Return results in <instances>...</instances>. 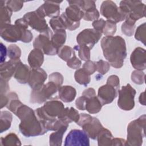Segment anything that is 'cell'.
<instances>
[{"label": "cell", "mask_w": 146, "mask_h": 146, "mask_svg": "<svg viewBox=\"0 0 146 146\" xmlns=\"http://www.w3.org/2000/svg\"><path fill=\"white\" fill-rule=\"evenodd\" d=\"M101 47L104 58L110 66L120 68L127 56L125 40L120 36H106L101 40Z\"/></svg>", "instance_id": "obj_1"}, {"label": "cell", "mask_w": 146, "mask_h": 146, "mask_svg": "<svg viewBox=\"0 0 146 146\" xmlns=\"http://www.w3.org/2000/svg\"><path fill=\"white\" fill-rule=\"evenodd\" d=\"M15 115L21 120L19 129L21 133L27 137L43 135L47 131L36 116L35 111L25 104L21 105Z\"/></svg>", "instance_id": "obj_2"}, {"label": "cell", "mask_w": 146, "mask_h": 146, "mask_svg": "<svg viewBox=\"0 0 146 146\" xmlns=\"http://www.w3.org/2000/svg\"><path fill=\"white\" fill-rule=\"evenodd\" d=\"M145 115H143L129 123L127 127L126 145L140 146L142 145L143 139L145 136Z\"/></svg>", "instance_id": "obj_3"}, {"label": "cell", "mask_w": 146, "mask_h": 146, "mask_svg": "<svg viewBox=\"0 0 146 146\" xmlns=\"http://www.w3.org/2000/svg\"><path fill=\"white\" fill-rule=\"evenodd\" d=\"M119 7L127 15L126 18L135 22L145 15V5L140 1H121Z\"/></svg>", "instance_id": "obj_4"}, {"label": "cell", "mask_w": 146, "mask_h": 146, "mask_svg": "<svg viewBox=\"0 0 146 146\" xmlns=\"http://www.w3.org/2000/svg\"><path fill=\"white\" fill-rule=\"evenodd\" d=\"M76 124L82 127L83 130L88 136L92 140H95L99 132L103 128L99 120L89 114L82 113Z\"/></svg>", "instance_id": "obj_5"}, {"label": "cell", "mask_w": 146, "mask_h": 146, "mask_svg": "<svg viewBox=\"0 0 146 146\" xmlns=\"http://www.w3.org/2000/svg\"><path fill=\"white\" fill-rule=\"evenodd\" d=\"M23 18L33 29L36 30L42 34L46 35L50 38L53 35L51 30L47 24L44 17L36 10L26 13Z\"/></svg>", "instance_id": "obj_6"}, {"label": "cell", "mask_w": 146, "mask_h": 146, "mask_svg": "<svg viewBox=\"0 0 146 146\" xmlns=\"http://www.w3.org/2000/svg\"><path fill=\"white\" fill-rule=\"evenodd\" d=\"M59 87L51 82L43 84L38 89L32 90L30 94V102L31 103L41 104L47 100L58 91Z\"/></svg>", "instance_id": "obj_7"}, {"label": "cell", "mask_w": 146, "mask_h": 146, "mask_svg": "<svg viewBox=\"0 0 146 146\" xmlns=\"http://www.w3.org/2000/svg\"><path fill=\"white\" fill-rule=\"evenodd\" d=\"M100 14L108 21L116 24L123 21L126 18V15L112 1H103L100 6Z\"/></svg>", "instance_id": "obj_8"}, {"label": "cell", "mask_w": 146, "mask_h": 146, "mask_svg": "<svg viewBox=\"0 0 146 146\" xmlns=\"http://www.w3.org/2000/svg\"><path fill=\"white\" fill-rule=\"evenodd\" d=\"M119 98L117 100L118 107L124 111H130L135 106L134 98L136 95V90L131 86L127 84L121 87V90L118 91Z\"/></svg>", "instance_id": "obj_9"}, {"label": "cell", "mask_w": 146, "mask_h": 146, "mask_svg": "<svg viewBox=\"0 0 146 146\" xmlns=\"http://www.w3.org/2000/svg\"><path fill=\"white\" fill-rule=\"evenodd\" d=\"M102 33L94 29H86L79 33L76 36V42L79 46H84L90 50L98 42Z\"/></svg>", "instance_id": "obj_10"}, {"label": "cell", "mask_w": 146, "mask_h": 146, "mask_svg": "<svg viewBox=\"0 0 146 146\" xmlns=\"http://www.w3.org/2000/svg\"><path fill=\"white\" fill-rule=\"evenodd\" d=\"M26 29H22L15 24H7L1 27V36L3 39L8 42L21 41L23 32Z\"/></svg>", "instance_id": "obj_11"}, {"label": "cell", "mask_w": 146, "mask_h": 146, "mask_svg": "<svg viewBox=\"0 0 146 146\" xmlns=\"http://www.w3.org/2000/svg\"><path fill=\"white\" fill-rule=\"evenodd\" d=\"M65 146L70 145H90L89 137L83 130L72 129L67 135L65 140Z\"/></svg>", "instance_id": "obj_12"}, {"label": "cell", "mask_w": 146, "mask_h": 146, "mask_svg": "<svg viewBox=\"0 0 146 146\" xmlns=\"http://www.w3.org/2000/svg\"><path fill=\"white\" fill-rule=\"evenodd\" d=\"M33 46L34 48L41 50L47 55H55L58 52V50L54 46L50 38L42 34L35 38Z\"/></svg>", "instance_id": "obj_13"}, {"label": "cell", "mask_w": 146, "mask_h": 146, "mask_svg": "<svg viewBox=\"0 0 146 146\" xmlns=\"http://www.w3.org/2000/svg\"><path fill=\"white\" fill-rule=\"evenodd\" d=\"M117 90L112 86L106 83L98 89V98L102 106L110 104L116 98Z\"/></svg>", "instance_id": "obj_14"}, {"label": "cell", "mask_w": 146, "mask_h": 146, "mask_svg": "<svg viewBox=\"0 0 146 146\" xmlns=\"http://www.w3.org/2000/svg\"><path fill=\"white\" fill-rule=\"evenodd\" d=\"M46 72L42 68H31L30 70L28 83L32 90L38 89L42 87L47 79Z\"/></svg>", "instance_id": "obj_15"}, {"label": "cell", "mask_w": 146, "mask_h": 146, "mask_svg": "<svg viewBox=\"0 0 146 146\" xmlns=\"http://www.w3.org/2000/svg\"><path fill=\"white\" fill-rule=\"evenodd\" d=\"M130 61L132 67L137 70H144L146 68L145 50L142 47L136 48L131 53Z\"/></svg>", "instance_id": "obj_16"}, {"label": "cell", "mask_w": 146, "mask_h": 146, "mask_svg": "<svg viewBox=\"0 0 146 146\" xmlns=\"http://www.w3.org/2000/svg\"><path fill=\"white\" fill-rule=\"evenodd\" d=\"M62 1H44V3L36 10L44 18L45 17L51 18L58 17L60 13L59 4Z\"/></svg>", "instance_id": "obj_17"}, {"label": "cell", "mask_w": 146, "mask_h": 146, "mask_svg": "<svg viewBox=\"0 0 146 146\" xmlns=\"http://www.w3.org/2000/svg\"><path fill=\"white\" fill-rule=\"evenodd\" d=\"M21 61L20 59H10L2 63L0 66V77L6 81H9L14 76L17 64Z\"/></svg>", "instance_id": "obj_18"}, {"label": "cell", "mask_w": 146, "mask_h": 146, "mask_svg": "<svg viewBox=\"0 0 146 146\" xmlns=\"http://www.w3.org/2000/svg\"><path fill=\"white\" fill-rule=\"evenodd\" d=\"M67 20L72 24L79 25L83 18L84 13L76 5H70L64 12Z\"/></svg>", "instance_id": "obj_19"}, {"label": "cell", "mask_w": 146, "mask_h": 146, "mask_svg": "<svg viewBox=\"0 0 146 146\" xmlns=\"http://www.w3.org/2000/svg\"><path fill=\"white\" fill-rule=\"evenodd\" d=\"M30 70L29 67L20 61L16 66L14 78L21 84L28 83L30 76Z\"/></svg>", "instance_id": "obj_20"}, {"label": "cell", "mask_w": 146, "mask_h": 146, "mask_svg": "<svg viewBox=\"0 0 146 146\" xmlns=\"http://www.w3.org/2000/svg\"><path fill=\"white\" fill-rule=\"evenodd\" d=\"M41 50L34 48L29 54L27 60L31 68H40L44 62V55Z\"/></svg>", "instance_id": "obj_21"}, {"label": "cell", "mask_w": 146, "mask_h": 146, "mask_svg": "<svg viewBox=\"0 0 146 146\" xmlns=\"http://www.w3.org/2000/svg\"><path fill=\"white\" fill-rule=\"evenodd\" d=\"M58 91L59 99L65 103L73 101L76 95L75 88L71 86H60Z\"/></svg>", "instance_id": "obj_22"}, {"label": "cell", "mask_w": 146, "mask_h": 146, "mask_svg": "<svg viewBox=\"0 0 146 146\" xmlns=\"http://www.w3.org/2000/svg\"><path fill=\"white\" fill-rule=\"evenodd\" d=\"M86 98L85 108L88 113L94 114L100 111L103 106L98 96H94L89 98L86 97Z\"/></svg>", "instance_id": "obj_23"}, {"label": "cell", "mask_w": 146, "mask_h": 146, "mask_svg": "<svg viewBox=\"0 0 146 146\" xmlns=\"http://www.w3.org/2000/svg\"><path fill=\"white\" fill-rule=\"evenodd\" d=\"M68 125L61 127L55 132L52 133L49 137V144L51 146H60L62 144L63 135L66 131Z\"/></svg>", "instance_id": "obj_24"}, {"label": "cell", "mask_w": 146, "mask_h": 146, "mask_svg": "<svg viewBox=\"0 0 146 146\" xmlns=\"http://www.w3.org/2000/svg\"><path fill=\"white\" fill-rule=\"evenodd\" d=\"M80 117V115L78 111L73 107L64 108L63 113L58 119H63L67 123H70L72 121L78 122Z\"/></svg>", "instance_id": "obj_25"}, {"label": "cell", "mask_w": 146, "mask_h": 146, "mask_svg": "<svg viewBox=\"0 0 146 146\" xmlns=\"http://www.w3.org/2000/svg\"><path fill=\"white\" fill-rule=\"evenodd\" d=\"M113 138L111 131L103 127L97 136L98 144L99 146L111 145V141Z\"/></svg>", "instance_id": "obj_26"}, {"label": "cell", "mask_w": 146, "mask_h": 146, "mask_svg": "<svg viewBox=\"0 0 146 146\" xmlns=\"http://www.w3.org/2000/svg\"><path fill=\"white\" fill-rule=\"evenodd\" d=\"M5 2V1H0L1 27H2L7 24H10L11 23V17L12 15L13 11L6 5H4Z\"/></svg>", "instance_id": "obj_27"}, {"label": "cell", "mask_w": 146, "mask_h": 146, "mask_svg": "<svg viewBox=\"0 0 146 146\" xmlns=\"http://www.w3.org/2000/svg\"><path fill=\"white\" fill-rule=\"evenodd\" d=\"M8 102L6 105V107L10 111L15 114L18 108L23 104V103L19 100L18 95L15 92H10L7 94Z\"/></svg>", "instance_id": "obj_28"}, {"label": "cell", "mask_w": 146, "mask_h": 146, "mask_svg": "<svg viewBox=\"0 0 146 146\" xmlns=\"http://www.w3.org/2000/svg\"><path fill=\"white\" fill-rule=\"evenodd\" d=\"M13 120L12 114L7 111H2L0 116V132L2 133L10 128Z\"/></svg>", "instance_id": "obj_29"}, {"label": "cell", "mask_w": 146, "mask_h": 146, "mask_svg": "<svg viewBox=\"0 0 146 146\" xmlns=\"http://www.w3.org/2000/svg\"><path fill=\"white\" fill-rule=\"evenodd\" d=\"M51 40L54 46L59 50L66 42V33L64 30L55 31V33L51 37Z\"/></svg>", "instance_id": "obj_30"}, {"label": "cell", "mask_w": 146, "mask_h": 146, "mask_svg": "<svg viewBox=\"0 0 146 146\" xmlns=\"http://www.w3.org/2000/svg\"><path fill=\"white\" fill-rule=\"evenodd\" d=\"M74 78L76 82L79 84L87 86L90 81V75L88 74L83 68L78 69L74 74Z\"/></svg>", "instance_id": "obj_31"}, {"label": "cell", "mask_w": 146, "mask_h": 146, "mask_svg": "<svg viewBox=\"0 0 146 146\" xmlns=\"http://www.w3.org/2000/svg\"><path fill=\"white\" fill-rule=\"evenodd\" d=\"M1 144L2 146H20L21 142L17 135L14 133H10L5 137L1 138Z\"/></svg>", "instance_id": "obj_32"}, {"label": "cell", "mask_w": 146, "mask_h": 146, "mask_svg": "<svg viewBox=\"0 0 146 146\" xmlns=\"http://www.w3.org/2000/svg\"><path fill=\"white\" fill-rule=\"evenodd\" d=\"M135 28V22L132 21L128 18H125V22L121 25V30L123 34L128 36H131L134 33Z\"/></svg>", "instance_id": "obj_33"}, {"label": "cell", "mask_w": 146, "mask_h": 146, "mask_svg": "<svg viewBox=\"0 0 146 146\" xmlns=\"http://www.w3.org/2000/svg\"><path fill=\"white\" fill-rule=\"evenodd\" d=\"M75 54V51L72 48L68 46H63L59 48L57 54L63 60L67 62Z\"/></svg>", "instance_id": "obj_34"}, {"label": "cell", "mask_w": 146, "mask_h": 146, "mask_svg": "<svg viewBox=\"0 0 146 146\" xmlns=\"http://www.w3.org/2000/svg\"><path fill=\"white\" fill-rule=\"evenodd\" d=\"M49 23L51 29L54 32L62 30H66V29H67L64 21L60 15L52 18L50 20Z\"/></svg>", "instance_id": "obj_35"}, {"label": "cell", "mask_w": 146, "mask_h": 146, "mask_svg": "<svg viewBox=\"0 0 146 146\" xmlns=\"http://www.w3.org/2000/svg\"><path fill=\"white\" fill-rule=\"evenodd\" d=\"M84 15L83 19L87 21H92L98 19L100 16L99 12L96 9V7H92L83 11Z\"/></svg>", "instance_id": "obj_36"}, {"label": "cell", "mask_w": 146, "mask_h": 146, "mask_svg": "<svg viewBox=\"0 0 146 146\" xmlns=\"http://www.w3.org/2000/svg\"><path fill=\"white\" fill-rule=\"evenodd\" d=\"M74 49L78 51V55L82 60L87 61L90 59V49L84 46L76 45L74 47Z\"/></svg>", "instance_id": "obj_37"}, {"label": "cell", "mask_w": 146, "mask_h": 146, "mask_svg": "<svg viewBox=\"0 0 146 146\" xmlns=\"http://www.w3.org/2000/svg\"><path fill=\"white\" fill-rule=\"evenodd\" d=\"M7 55L10 59H19L21 55V50L16 44H10L7 48Z\"/></svg>", "instance_id": "obj_38"}, {"label": "cell", "mask_w": 146, "mask_h": 146, "mask_svg": "<svg viewBox=\"0 0 146 146\" xmlns=\"http://www.w3.org/2000/svg\"><path fill=\"white\" fill-rule=\"evenodd\" d=\"M145 31L146 23H143L137 27L135 34V39L141 42L144 45L145 44Z\"/></svg>", "instance_id": "obj_39"}, {"label": "cell", "mask_w": 146, "mask_h": 146, "mask_svg": "<svg viewBox=\"0 0 146 146\" xmlns=\"http://www.w3.org/2000/svg\"><path fill=\"white\" fill-rule=\"evenodd\" d=\"M116 31V23L110 21H106L104 27L103 29L102 33L106 36H113Z\"/></svg>", "instance_id": "obj_40"}, {"label": "cell", "mask_w": 146, "mask_h": 146, "mask_svg": "<svg viewBox=\"0 0 146 146\" xmlns=\"http://www.w3.org/2000/svg\"><path fill=\"white\" fill-rule=\"evenodd\" d=\"M145 74L141 70H135L131 74L132 81L137 84H142L145 82Z\"/></svg>", "instance_id": "obj_41"}, {"label": "cell", "mask_w": 146, "mask_h": 146, "mask_svg": "<svg viewBox=\"0 0 146 146\" xmlns=\"http://www.w3.org/2000/svg\"><path fill=\"white\" fill-rule=\"evenodd\" d=\"M96 71L102 75L106 74L110 69V63L103 60H99L95 62Z\"/></svg>", "instance_id": "obj_42"}, {"label": "cell", "mask_w": 146, "mask_h": 146, "mask_svg": "<svg viewBox=\"0 0 146 146\" xmlns=\"http://www.w3.org/2000/svg\"><path fill=\"white\" fill-rule=\"evenodd\" d=\"M23 1H8L6 2V6L13 12L19 11L23 6Z\"/></svg>", "instance_id": "obj_43"}, {"label": "cell", "mask_w": 146, "mask_h": 146, "mask_svg": "<svg viewBox=\"0 0 146 146\" xmlns=\"http://www.w3.org/2000/svg\"><path fill=\"white\" fill-rule=\"evenodd\" d=\"M49 82L54 83L59 88L63 84V76L60 72H53L49 75Z\"/></svg>", "instance_id": "obj_44"}, {"label": "cell", "mask_w": 146, "mask_h": 146, "mask_svg": "<svg viewBox=\"0 0 146 146\" xmlns=\"http://www.w3.org/2000/svg\"><path fill=\"white\" fill-rule=\"evenodd\" d=\"M83 68L90 75L93 74L96 71V64L95 62L90 60L86 61L83 65Z\"/></svg>", "instance_id": "obj_45"}, {"label": "cell", "mask_w": 146, "mask_h": 146, "mask_svg": "<svg viewBox=\"0 0 146 146\" xmlns=\"http://www.w3.org/2000/svg\"><path fill=\"white\" fill-rule=\"evenodd\" d=\"M82 64V62L76 56L75 54L67 62V65L72 69L79 68Z\"/></svg>", "instance_id": "obj_46"}, {"label": "cell", "mask_w": 146, "mask_h": 146, "mask_svg": "<svg viewBox=\"0 0 146 146\" xmlns=\"http://www.w3.org/2000/svg\"><path fill=\"white\" fill-rule=\"evenodd\" d=\"M107 83L113 86L117 91L119 90L120 80L117 75H112L110 76L107 80Z\"/></svg>", "instance_id": "obj_47"}, {"label": "cell", "mask_w": 146, "mask_h": 146, "mask_svg": "<svg viewBox=\"0 0 146 146\" xmlns=\"http://www.w3.org/2000/svg\"><path fill=\"white\" fill-rule=\"evenodd\" d=\"M105 23H106V21L101 18V19H97L93 21L92 26L94 27V29L102 33V31L104 27Z\"/></svg>", "instance_id": "obj_48"}, {"label": "cell", "mask_w": 146, "mask_h": 146, "mask_svg": "<svg viewBox=\"0 0 146 146\" xmlns=\"http://www.w3.org/2000/svg\"><path fill=\"white\" fill-rule=\"evenodd\" d=\"M86 98L84 96H81L79 97L75 101V106L78 110L84 111L86 110Z\"/></svg>", "instance_id": "obj_49"}, {"label": "cell", "mask_w": 146, "mask_h": 146, "mask_svg": "<svg viewBox=\"0 0 146 146\" xmlns=\"http://www.w3.org/2000/svg\"><path fill=\"white\" fill-rule=\"evenodd\" d=\"M33 34L30 30H25L23 32L21 42L24 43H29L32 40Z\"/></svg>", "instance_id": "obj_50"}, {"label": "cell", "mask_w": 146, "mask_h": 146, "mask_svg": "<svg viewBox=\"0 0 146 146\" xmlns=\"http://www.w3.org/2000/svg\"><path fill=\"white\" fill-rule=\"evenodd\" d=\"M1 82V92L0 94L6 95V93L9 91V85L7 81H6L2 79H0Z\"/></svg>", "instance_id": "obj_51"}, {"label": "cell", "mask_w": 146, "mask_h": 146, "mask_svg": "<svg viewBox=\"0 0 146 146\" xmlns=\"http://www.w3.org/2000/svg\"><path fill=\"white\" fill-rule=\"evenodd\" d=\"M111 145L121 146L126 145V140L121 138H113L111 141Z\"/></svg>", "instance_id": "obj_52"}, {"label": "cell", "mask_w": 146, "mask_h": 146, "mask_svg": "<svg viewBox=\"0 0 146 146\" xmlns=\"http://www.w3.org/2000/svg\"><path fill=\"white\" fill-rule=\"evenodd\" d=\"M82 95L84 96L87 98L96 96L95 90L93 88H88L83 91Z\"/></svg>", "instance_id": "obj_53"}, {"label": "cell", "mask_w": 146, "mask_h": 146, "mask_svg": "<svg viewBox=\"0 0 146 146\" xmlns=\"http://www.w3.org/2000/svg\"><path fill=\"white\" fill-rule=\"evenodd\" d=\"M15 25H16L18 26L19 27H20L22 29H27V28L29 27L27 23L23 18L17 19L15 21Z\"/></svg>", "instance_id": "obj_54"}, {"label": "cell", "mask_w": 146, "mask_h": 146, "mask_svg": "<svg viewBox=\"0 0 146 146\" xmlns=\"http://www.w3.org/2000/svg\"><path fill=\"white\" fill-rule=\"evenodd\" d=\"M1 62L3 63L6 59V54H7V50H6V47L2 43H1Z\"/></svg>", "instance_id": "obj_55"}, {"label": "cell", "mask_w": 146, "mask_h": 146, "mask_svg": "<svg viewBox=\"0 0 146 146\" xmlns=\"http://www.w3.org/2000/svg\"><path fill=\"white\" fill-rule=\"evenodd\" d=\"M0 101H1V108L2 109L5 106H6L8 102L7 96L5 94H0Z\"/></svg>", "instance_id": "obj_56"}, {"label": "cell", "mask_w": 146, "mask_h": 146, "mask_svg": "<svg viewBox=\"0 0 146 146\" xmlns=\"http://www.w3.org/2000/svg\"><path fill=\"white\" fill-rule=\"evenodd\" d=\"M144 94L145 92H142L140 95V96H139V102L140 104L145 106V96H144Z\"/></svg>", "instance_id": "obj_57"}]
</instances>
